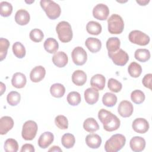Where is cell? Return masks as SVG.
I'll use <instances>...</instances> for the list:
<instances>
[{
	"label": "cell",
	"mask_w": 152,
	"mask_h": 152,
	"mask_svg": "<svg viewBox=\"0 0 152 152\" xmlns=\"http://www.w3.org/2000/svg\"><path fill=\"white\" fill-rule=\"evenodd\" d=\"M98 118L106 131L112 132L117 130L120 126L119 119L112 112L104 109H102L99 111Z\"/></svg>",
	"instance_id": "cell-1"
},
{
	"label": "cell",
	"mask_w": 152,
	"mask_h": 152,
	"mask_svg": "<svg viewBox=\"0 0 152 152\" xmlns=\"http://www.w3.org/2000/svg\"><path fill=\"white\" fill-rule=\"evenodd\" d=\"M125 142L124 135L121 134H114L106 141L104 150L107 152H117L124 147Z\"/></svg>",
	"instance_id": "cell-2"
},
{
	"label": "cell",
	"mask_w": 152,
	"mask_h": 152,
	"mask_svg": "<svg viewBox=\"0 0 152 152\" xmlns=\"http://www.w3.org/2000/svg\"><path fill=\"white\" fill-rule=\"evenodd\" d=\"M40 4L49 18L55 20L60 16L61 7L55 2L50 0H42Z\"/></svg>",
	"instance_id": "cell-3"
},
{
	"label": "cell",
	"mask_w": 152,
	"mask_h": 152,
	"mask_svg": "<svg viewBox=\"0 0 152 152\" xmlns=\"http://www.w3.org/2000/svg\"><path fill=\"white\" fill-rule=\"evenodd\" d=\"M56 31L59 39L62 43L69 42L72 39L73 33L71 26L67 21L59 22L56 27Z\"/></svg>",
	"instance_id": "cell-4"
},
{
	"label": "cell",
	"mask_w": 152,
	"mask_h": 152,
	"mask_svg": "<svg viewBox=\"0 0 152 152\" xmlns=\"http://www.w3.org/2000/svg\"><path fill=\"white\" fill-rule=\"evenodd\" d=\"M108 31L111 34L121 33L124 28V22L122 18L118 14H112L107 20Z\"/></svg>",
	"instance_id": "cell-5"
},
{
	"label": "cell",
	"mask_w": 152,
	"mask_h": 152,
	"mask_svg": "<svg viewBox=\"0 0 152 152\" xmlns=\"http://www.w3.org/2000/svg\"><path fill=\"white\" fill-rule=\"evenodd\" d=\"M37 131V125L36 122L29 120L24 122L23 125L21 135L23 139L30 141L34 138Z\"/></svg>",
	"instance_id": "cell-6"
},
{
	"label": "cell",
	"mask_w": 152,
	"mask_h": 152,
	"mask_svg": "<svg viewBox=\"0 0 152 152\" xmlns=\"http://www.w3.org/2000/svg\"><path fill=\"white\" fill-rule=\"evenodd\" d=\"M129 40L134 44L140 46H145L150 42V37L140 30L131 31L128 36Z\"/></svg>",
	"instance_id": "cell-7"
},
{
	"label": "cell",
	"mask_w": 152,
	"mask_h": 152,
	"mask_svg": "<svg viewBox=\"0 0 152 152\" xmlns=\"http://www.w3.org/2000/svg\"><path fill=\"white\" fill-rule=\"evenodd\" d=\"M108 56L113 62L118 66H124L129 60L128 53L122 49H119L115 52H108Z\"/></svg>",
	"instance_id": "cell-8"
},
{
	"label": "cell",
	"mask_w": 152,
	"mask_h": 152,
	"mask_svg": "<svg viewBox=\"0 0 152 152\" xmlns=\"http://www.w3.org/2000/svg\"><path fill=\"white\" fill-rule=\"evenodd\" d=\"M73 62L78 66L84 65L87 60V54L86 50L80 46L75 48L71 53Z\"/></svg>",
	"instance_id": "cell-9"
},
{
	"label": "cell",
	"mask_w": 152,
	"mask_h": 152,
	"mask_svg": "<svg viewBox=\"0 0 152 152\" xmlns=\"http://www.w3.org/2000/svg\"><path fill=\"white\" fill-rule=\"evenodd\" d=\"M109 14L108 7L103 4H98L93 10V17L99 20H106Z\"/></svg>",
	"instance_id": "cell-10"
},
{
	"label": "cell",
	"mask_w": 152,
	"mask_h": 152,
	"mask_svg": "<svg viewBox=\"0 0 152 152\" xmlns=\"http://www.w3.org/2000/svg\"><path fill=\"white\" fill-rule=\"evenodd\" d=\"M134 111L132 104L128 100H123L120 102L118 107L119 114L123 118H128L132 115Z\"/></svg>",
	"instance_id": "cell-11"
},
{
	"label": "cell",
	"mask_w": 152,
	"mask_h": 152,
	"mask_svg": "<svg viewBox=\"0 0 152 152\" xmlns=\"http://www.w3.org/2000/svg\"><path fill=\"white\" fill-rule=\"evenodd\" d=\"M132 127L136 132L144 134L147 132L149 129V124L145 119L139 118L133 121Z\"/></svg>",
	"instance_id": "cell-12"
},
{
	"label": "cell",
	"mask_w": 152,
	"mask_h": 152,
	"mask_svg": "<svg viewBox=\"0 0 152 152\" xmlns=\"http://www.w3.org/2000/svg\"><path fill=\"white\" fill-rule=\"evenodd\" d=\"M46 74V70L42 66H36L30 72V78L34 83H38L42 81Z\"/></svg>",
	"instance_id": "cell-13"
},
{
	"label": "cell",
	"mask_w": 152,
	"mask_h": 152,
	"mask_svg": "<svg viewBox=\"0 0 152 152\" xmlns=\"http://www.w3.org/2000/svg\"><path fill=\"white\" fill-rule=\"evenodd\" d=\"M129 145L131 150L134 152H140L144 150L145 147V140L139 136L132 137L129 142Z\"/></svg>",
	"instance_id": "cell-14"
},
{
	"label": "cell",
	"mask_w": 152,
	"mask_h": 152,
	"mask_svg": "<svg viewBox=\"0 0 152 152\" xmlns=\"http://www.w3.org/2000/svg\"><path fill=\"white\" fill-rule=\"evenodd\" d=\"M85 100L88 104H94L96 103L99 97V93L97 89L91 87L87 88L84 93Z\"/></svg>",
	"instance_id": "cell-15"
},
{
	"label": "cell",
	"mask_w": 152,
	"mask_h": 152,
	"mask_svg": "<svg viewBox=\"0 0 152 152\" xmlns=\"http://www.w3.org/2000/svg\"><path fill=\"white\" fill-rule=\"evenodd\" d=\"M54 135L49 131L43 132L39 137L38 140V145L41 148H46L48 147L53 141Z\"/></svg>",
	"instance_id": "cell-16"
},
{
	"label": "cell",
	"mask_w": 152,
	"mask_h": 152,
	"mask_svg": "<svg viewBox=\"0 0 152 152\" xmlns=\"http://www.w3.org/2000/svg\"><path fill=\"white\" fill-rule=\"evenodd\" d=\"M14 126V121L11 117L5 116H2L0 119V134L5 135Z\"/></svg>",
	"instance_id": "cell-17"
},
{
	"label": "cell",
	"mask_w": 152,
	"mask_h": 152,
	"mask_svg": "<svg viewBox=\"0 0 152 152\" xmlns=\"http://www.w3.org/2000/svg\"><path fill=\"white\" fill-rule=\"evenodd\" d=\"M68 61L67 55L62 51L58 52L52 57V62L55 65L59 68L64 67Z\"/></svg>",
	"instance_id": "cell-18"
},
{
	"label": "cell",
	"mask_w": 152,
	"mask_h": 152,
	"mask_svg": "<svg viewBox=\"0 0 152 152\" xmlns=\"http://www.w3.org/2000/svg\"><path fill=\"white\" fill-rule=\"evenodd\" d=\"M30 14L26 10H19L16 12L15 14V21L20 26H24L27 24L30 21Z\"/></svg>",
	"instance_id": "cell-19"
},
{
	"label": "cell",
	"mask_w": 152,
	"mask_h": 152,
	"mask_svg": "<svg viewBox=\"0 0 152 152\" xmlns=\"http://www.w3.org/2000/svg\"><path fill=\"white\" fill-rule=\"evenodd\" d=\"M85 45L92 53L99 52L102 48V43L100 40L94 37H88L85 42Z\"/></svg>",
	"instance_id": "cell-20"
},
{
	"label": "cell",
	"mask_w": 152,
	"mask_h": 152,
	"mask_svg": "<svg viewBox=\"0 0 152 152\" xmlns=\"http://www.w3.org/2000/svg\"><path fill=\"white\" fill-rule=\"evenodd\" d=\"M106 78L100 74L93 75L90 80V84L92 87L97 89V90H102L105 86Z\"/></svg>",
	"instance_id": "cell-21"
},
{
	"label": "cell",
	"mask_w": 152,
	"mask_h": 152,
	"mask_svg": "<svg viewBox=\"0 0 152 152\" xmlns=\"http://www.w3.org/2000/svg\"><path fill=\"white\" fill-rule=\"evenodd\" d=\"M86 142L91 148H98L102 144V138L98 134H90L86 136Z\"/></svg>",
	"instance_id": "cell-22"
},
{
	"label": "cell",
	"mask_w": 152,
	"mask_h": 152,
	"mask_svg": "<svg viewBox=\"0 0 152 152\" xmlns=\"http://www.w3.org/2000/svg\"><path fill=\"white\" fill-rule=\"evenodd\" d=\"M27 80L25 75L21 72L15 73L11 80V84L13 87L17 88H23L26 84Z\"/></svg>",
	"instance_id": "cell-23"
},
{
	"label": "cell",
	"mask_w": 152,
	"mask_h": 152,
	"mask_svg": "<svg viewBox=\"0 0 152 152\" xmlns=\"http://www.w3.org/2000/svg\"><path fill=\"white\" fill-rule=\"evenodd\" d=\"M72 81L76 86H82L87 81V75L82 70H76L72 74Z\"/></svg>",
	"instance_id": "cell-24"
},
{
	"label": "cell",
	"mask_w": 152,
	"mask_h": 152,
	"mask_svg": "<svg viewBox=\"0 0 152 152\" xmlns=\"http://www.w3.org/2000/svg\"><path fill=\"white\" fill-rule=\"evenodd\" d=\"M43 46L45 50L49 53H54L56 52L59 48L58 42L56 39L52 37H49L45 41Z\"/></svg>",
	"instance_id": "cell-25"
},
{
	"label": "cell",
	"mask_w": 152,
	"mask_h": 152,
	"mask_svg": "<svg viewBox=\"0 0 152 152\" xmlns=\"http://www.w3.org/2000/svg\"><path fill=\"white\" fill-rule=\"evenodd\" d=\"M83 128L88 132H94L99 129V125L95 119L88 118L84 121Z\"/></svg>",
	"instance_id": "cell-26"
},
{
	"label": "cell",
	"mask_w": 152,
	"mask_h": 152,
	"mask_svg": "<svg viewBox=\"0 0 152 152\" xmlns=\"http://www.w3.org/2000/svg\"><path fill=\"white\" fill-rule=\"evenodd\" d=\"M121 42L119 38L116 37H112L107 39L106 42V48L108 52H115L119 49Z\"/></svg>",
	"instance_id": "cell-27"
},
{
	"label": "cell",
	"mask_w": 152,
	"mask_h": 152,
	"mask_svg": "<svg viewBox=\"0 0 152 152\" xmlns=\"http://www.w3.org/2000/svg\"><path fill=\"white\" fill-rule=\"evenodd\" d=\"M50 92L52 96L56 98H60L64 95L65 88L62 84L55 83L51 86Z\"/></svg>",
	"instance_id": "cell-28"
},
{
	"label": "cell",
	"mask_w": 152,
	"mask_h": 152,
	"mask_svg": "<svg viewBox=\"0 0 152 152\" xmlns=\"http://www.w3.org/2000/svg\"><path fill=\"white\" fill-rule=\"evenodd\" d=\"M87 31L93 35H99L102 30V26L98 22L94 21H89L86 26Z\"/></svg>",
	"instance_id": "cell-29"
},
{
	"label": "cell",
	"mask_w": 152,
	"mask_h": 152,
	"mask_svg": "<svg viewBox=\"0 0 152 152\" xmlns=\"http://www.w3.org/2000/svg\"><path fill=\"white\" fill-rule=\"evenodd\" d=\"M135 58L141 62H145L150 58V52L147 49H138L134 53Z\"/></svg>",
	"instance_id": "cell-30"
},
{
	"label": "cell",
	"mask_w": 152,
	"mask_h": 152,
	"mask_svg": "<svg viewBox=\"0 0 152 152\" xmlns=\"http://www.w3.org/2000/svg\"><path fill=\"white\" fill-rule=\"evenodd\" d=\"M61 142L65 148L69 149L73 147L74 145L75 139L74 135L70 133H66L62 135L61 138Z\"/></svg>",
	"instance_id": "cell-31"
},
{
	"label": "cell",
	"mask_w": 152,
	"mask_h": 152,
	"mask_svg": "<svg viewBox=\"0 0 152 152\" xmlns=\"http://www.w3.org/2000/svg\"><path fill=\"white\" fill-rule=\"evenodd\" d=\"M128 71L131 77L137 78L142 72V68L140 64L135 62H131L128 68Z\"/></svg>",
	"instance_id": "cell-32"
},
{
	"label": "cell",
	"mask_w": 152,
	"mask_h": 152,
	"mask_svg": "<svg viewBox=\"0 0 152 152\" xmlns=\"http://www.w3.org/2000/svg\"><path fill=\"white\" fill-rule=\"evenodd\" d=\"M102 102L107 107H113L117 102V97L112 93H106L103 96Z\"/></svg>",
	"instance_id": "cell-33"
},
{
	"label": "cell",
	"mask_w": 152,
	"mask_h": 152,
	"mask_svg": "<svg viewBox=\"0 0 152 152\" xmlns=\"http://www.w3.org/2000/svg\"><path fill=\"white\" fill-rule=\"evenodd\" d=\"M12 52L14 55L20 59L24 58L26 52L24 45L20 42H16L13 44Z\"/></svg>",
	"instance_id": "cell-34"
},
{
	"label": "cell",
	"mask_w": 152,
	"mask_h": 152,
	"mask_svg": "<svg viewBox=\"0 0 152 152\" xmlns=\"http://www.w3.org/2000/svg\"><path fill=\"white\" fill-rule=\"evenodd\" d=\"M68 103L71 106H77L81 101L80 94L77 91H71L66 97Z\"/></svg>",
	"instance_id": "cell-35"
},
{
	"label": "cell",
	"mask_w": 152,
	"mask_h": 152,
	"mask_svg": "<svg viewBox=\"0 0 152 152\" xmlns=\"http://www.w3.org/2000/svg\"><path fill=\"white\" fill-rule=\"evenodd\" d=\"M4 148L6 152H17L18 149V144L15 140L8 138L5 141Z\"/></svg>",
	"instance_id": "cell-36"
},
{
	"label": "cell",
	"mask_w": 152,
	"mask_h": 152,
	"mask_svg": "<svg viewBox=\"0 0 152 152\" xmlns=\"http://www.w3.org/2000/svg\"><path fill=\"white\" fill-rule=\"evenodd\" d=\"M20 94L15 91H12L10 92L7 97V100L8 103L12 106L17 105L20 103Z\"/></svg>",
	"instance_id": "cell-37"
},
{
	"label": "cell",
	"mask_w": 152,
	"mask_h": 152,
	"mask_svg": "<svg viewBox=\"0 0 152 152\" xmlns=\"http://www.w3.org/2000/svg\"><path fill=\"white\" fill-rule=\"evenodd\" d=\"M12 12V5L7 1H2L0 3V14L4 17L10 16Z\"/></svg>",
	"instance_id": "cell-38"
},
{
	"label": "cell",
	"mask_w": 152,
	"mask_h": 152,
	"mask_svg": "<svg viewBox=\"0 0 152 152\" xmlns=\"http://www.w3.org/2000/svg\"><path fill=\"white\" fill-rule=\"evenodd\" d=\"M10 46L8 40L1 37L0 39V60L3 61L7 54V51Z\"/></svg>",
	"instance_id": "cell-39"
},
{
	"label": "cell",
	"mask_w": 152,
	"mask_h": 152,
	"mask_svg": "<svg viewBox=\"0 0 152 152\" xmlns=\"http://www.w3.org/2000/svg\"><path fill=\"white\" fill-rule=\"evenodd\" d=\"M131 100L135 104L142 103L145 100L144 93L140 90H135L131 94Z\"/></svg>",
	"instance_id": "cell-40"
},
{
	"label": "cell",
	"mask_w": 152,
	"mask_h": 152,
	"mask_svg": "<svg viewBox=\"0 0 152 152\" xmlns=\"http://www.w3.org/2000/svg\"><path fill=\"white\" fill-rule=\"evenodd\" d=\"M107 87L111 91L114 93H118L121 90L122 85L117 80L111 78L108 80Z\"/></svg>",
	"instance_id": "cell-41"
},
{
	"label": "cell",
	"mask_w": 152,
	"mask_h": 152,
	"mask_svg": "<svg viewBox=\"0 0 152 152\" xmlns=\"http://www.w3.org/2000/svg\"><path fill=\"white\" fill-rule=\"evenodd\" d=\"M56 126L60 129H66L68 127V121L64 115H58L55 119Z\"/></svg>",
	"instance_id": "cell-42"
},
{
	"label": "cell",
	"mask_w": 152,
	"mask_h": 152,
	"mask_svg": "<svg viewBox=\"0 0 152 152\" xmlns=\"http://www.w3.org/2000/svg\"><path fill=\"white\" fill-rule=\"evenodd\" d=\"M29 36L32 41L34 42H40L43 40L44 34L41 30L39 28H34L30 31Z\"/></svg>",
	"instance_id": "cell-43"
},
{
	"label": "cell",
	"mask_w": 152,
	"mask_h": 152,
	"mask_svg": "<svg viewBox=\"0 0 152 152\" xmlns=\"http://www.w3.org/2000/svg\"><path fill=\"white\" fill-rule=\"evenodd\" d=\"M151 78L152 74H147L144 77L142 80V83L144 85V86L150 90L151 89Z\"/></svg>",
	"instance_id": "cell-44"
},
{
	"label": "cell",
	"mask_w": 152,
	"mask_h": 152,
	"mask_svg": "<svg viewBox=\"0 0 152 152\" xmlns=\"http://www.w3.org/2000/svg\"><path fill=\"white\" fill-rule=\"evenodd\" d=\"M35 151L34 146L32 144H24L21 148L20 151L21 152H24V151H27V152H34Z\"/></svg>",
	"instance_id": "cell-45"
},
{
	"label": "cell",
	"mask_w": 152,
	"mask_h": 152,
	"mask_svg": "<svg viewBox=\"0 0 152 152\" xmlns=\"http://www.w3.org/2000/svg\"><path fill=\"white\" fill-rule=\"evenodd\" d=\"M48 151H62V150L59 147L56 145H53Z\"/></svg>",
	"instance_id": "cell-46"
},
{
	"label": "cell",
	"mask_w": 152,
	"mask_h": 152,
	"mask_svg": "<svg viewBox=\"0 0 152 152\" xmlns=\"http://www.w3.org/2000/svg\"><path fill=\"white\" fill-rule=\"evenodd\" d=\"M136 2L140 4V5H146L150 1H147V0H145V1H142V0H140V1H136Z\"/></svg>",
	"instance_id": "cell-47"
},
{
	"label": "cell",
	"mask_w": 152,
	"mask_h": 152,
	"mask_svg": "<svg viewBox=\"0 0 152 152\" xmlns=\"http://www.w3.org/2000/svg\"><path fill=\"white\" fill-rule=\"evenodd\" d=\"M1 96L3 94V93L5 91V85L3 83H1Z\"/></svg>",
	"instance_id": "cell-48"
}]
</instances>
